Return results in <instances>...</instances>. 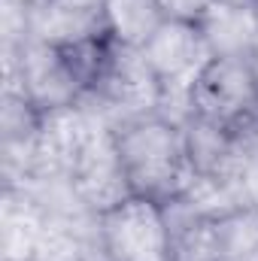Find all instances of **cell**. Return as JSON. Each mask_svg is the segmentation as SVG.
Here are the masks:
<instances>
[{
  "label": "cell",
  "mask_w": 258,
  "mask_h": 261,
  "mask_svg": "<svg viewBox=\"0 0 258 261\" xmlns=\"http://www.w3.org/2000/svg\"><path fill=\"white\" fill-rule=\"evenodd\" d=\"M113 134L131 195L170 203L189 192L194 170L179 125L161 116H143L116 125Z\"/></svg>",
  "instance_id": "cell-1"
},
{
  "label": "cell",
  "mask_w": 258,
  "mask_h": 261,
  "mask_svg": "<svg viewBox=\"0 0 258 261\" xmlns=\"http://www.w3.org/2000/svg\"><path fill=\"white\" fill-rule=\"evenodd\" d=\"M143 55L161 88L158 116L183 128L192 116V85L197 82L200 70L213 61L197 21L164 18L158 31L146 40Z\"/></svg>",
  "instance_id": "cell-2"
},
{
  "label": "cell",
  "mask_w": 258,
  "mask_h": 261,
  "mask_svg": "<svg viewBox=\"0 0 258 261\" xmlns=\"http://www.w3.org/2000/svg\"><path fill=\"white\" fill-rule=\"evenodd\" d=\"M79 103L88 107L94 116H100L110 128L131 122V119L158 116L161 88H158V79L146 61L143 49L122 46L113 40L91 91Z\"/></svg>",
  "instance_id": "cell-3"
},
{
  "label": "cell",
  "mask_w": 258,
  "mask_h": 261,
  "mask_svg": "<svg viewBox=\"0 0 258 261\" xmlns=\"http://www.w3.org/2000/svg\"><path fill=\"white\" fill-rule=\"evenodd\" d=\"M97 243L107 261H170L164 203L128 195L97 216Z\"/></svg>",
  "instance_id": "cell-4"
},
{
  "label": "cell",
  "mask_w": 258,
  "mask_h": 261,
  "mask_svg": "<svg viewBox=\"0 0 258 261\" xmlns=\"http://www.w3.org/2000/svg\"><path fill=\"white\" fill-rule=\"evenodd\" d=\"M258 107V79L249 58H213L192 85V116L222 128H246Z\"/></svg>",
  "instance_id": "cell-5"
},
{
  "label": "cell",
  "mask_w": 258,
  "mask_h": 261,
  "mask_svg": "<svg viewBox=\"0 0 258 261\" xmlns=\"http://www.w3.org/2000/svg\"><path fill=\"white\" fill-rule=\"evenodd\" d=\"M67 186L76 195V200L94 216H100L104 210L116 206L119 200L131 195L128 176L119 158V146H116V134L107 122L94 128L82 152L76 155Z\"/></svg>",
  "instance_id": "cell-6"
},
{
  "label": "cell",
  "mask_w": 258,
  "mask_h": 261,
  "mask_svg": "<svg viewBox=\"0 0 258 261\" xmlns=\"http://www.w3.org/2000/svg\"><path fill=\"white\" fill-rule=\"evenodd\" d=\"M40 122H43V113L21 91H3V119H0L3 186H28L31 182Z\"/></svg>",
  "instance_id": "cell-7"
},
{
  "label": "cell",
  "mask_w": 258,
  "mask_h": 261,
  "mask_svg": "<svg viewBox=\"0 0 258 261\" xmlns=\"http://www.w3.org/2000/svg\"><path fill=\"white\" fill-rule=\"evenodd\" d=\"M46 228V210L24 186H3L0 195V258L31 261Z\"/></svg>",
  "instance_id": "cell-8"
},
{
  "label": "cell",
  "mask_w": 258,
  "mask_h": 261,
  "mask_svg": "<svg viewBox=\"0 0 258 261\" xmlns=\"http://www.w3.org/2000/svg\"><path fill=\"white\" fill-rule=\"evenodd\" d=\"M213 58H249L258 40V6L213 3L197 21Z\"/></svg>",
  "instance_id": "cell-9"
},
{
  "label": "cell",
  "mask_w": 258,
  "mask_h": 261,
  "mask_svg": "<svg viewBox=\"0 0 258 261\" xmlns=\"http://www.w3.org/2000/svg\"><path fill=\"white\" fill-rule=\"evenodd\" d=\"M170 225V261H219L213 216H200L186 200L164 203Z\"/></svg>",
  "instance_id": "cell-10"
},
{
  "label": "cell",
  "mask_w": 258,
  "mask_h": 261,
  "mask_svg": "<svg viewBox=\"0 0 258 261\" xmlns=\"http://www.w3.org/2000/svg\"><path fill=\"white\" fill-rule=\"evenodd\" d=\"M104 18H107L110 37L116 43L143 49L146 40L164 21V12L158 9L155 0H107L104 3Z\"/></svg>",
  "instance_id": "cell-11"
},
{
  "label": "cell",
  "mask_w": 258,
  "mask_h": 261,
  "mask_svg": "<svg viewBox=\"0 0 258 261\" xmlns=\"http://www.w3.org/2000/svg\"><path fill=\"white\" fill-rule=\"evenodd\" d=\"M219 261H258V210L249 203L213 216Z\"/></svg>",
  "instance_id": "cell-12"
},
{
  "label": "cell",
  "mask_w": 258,
  "mask_h": 261,
  "mask_svg": "<svg viewBox=\"0 0 258 261\" xmlns=\"http://www.w3.org/2000/svg\"><path fill=\"white\" fill-rule=\"evenodd\" d=\"M243 200L258 210V137L243 128V170H240Z\"/></svg>",
  "instance_id": "cell-13"
},
{
  "label": "cell",
  "mask_w": 258,
  "mask_h": 261,
  "mask_svg": "<svg viewBox=\"0 0 258 261\" xmlns=\"http://www.w3.org/2000/svg\"><path fill=\"white\" fill-rule=\"evenodd\" d=\"M158 9L164 12V18H176V21H200V15L216 3V0H155Z\"/></svg>",
  "instance_id": "cell-14"
},
{
  "label": "cell",
  "mask_w": 258,
  "mask_h": 261,
  "mask_svg": "<svg viewBox=\"0 0 258 261\" xmlns=\"http://www.w3.org/2000/svg\"><path fill=\"white\" fill-rule=\"evenodd\" d=\"M46 3L61 6V9H76V12H104L107 0H46Z\"/></svg>",
  "instance_id": "cell-15"
},
{
  "label": "cell",
  "mask_w": 258,
  "mask_h": 261,
  "mask_svg": "<svg viewBox=\"0 0 258 261\" xmlns=\"http://www.w3.org/2000/svg\"><path fill=\"white\" fill-rule=\"evenodd\" d=\"M249 67H252V73H255V79H258V40H255V46H252V52H249Z\"/></svg>",
  "instance_id": "cell-16"
},
{
  "label": "cell",
  "mask_w": 258,
  "mask_h": 261,
  "mask_svg": "<svg viewBox=\"0 0 258 261\" xmlns=\"http://www.w3.org/2000/svg\"><path fill=\"white\" fill-rule=\"evenodd\" d=\"M219 3H231V6H258V0H219Z\"/></svg>",
  "instance_id": "cell-17"
},
{
  "label": "cell",
  "mask_w": 258,
  "mask_h": 261,
  "mask_svg": "<svg viewBox=\"0 0 258 261\" xmlns=\"http://www.w3.org/2000/svg\"><path fill=\"white\" fill-rule=\"evenodd\" d=\"M246 128H249V130L258 137V107H255V113H252V119H249V125H246Z\"/></svg>",
  "instance_id": "cell-18"
},
{
  "label": "cell",
  "mask_w": 258,
  "mask_h": 261,
  "mask_svg": "<svg viewBox=\"0 0 258 261\" xmlns=\"http://www.w3.org/2000/svg\"><path fill=\"white\" fill-rule=\"evenodd\" d=\"M21 3H28V6H43L46 0H21Z\"/></svg>",
  "instance_id": "cell-19"
},
{
  "label": "cell",
  "mask_w": 258,
  "mask_h": 261,
  "mask_svg": "<svg viewBox=\"0 0 258 261\" xmlns=\"http://www.w3.org/2000/svg\"><path fill=\"white\" fill-rule=\"evenodd\" d=\"M91 261H107V258H104V255H94V258H91Z\"/></svg>",
  "instance_id": "cell-20"
}]
</instances>
